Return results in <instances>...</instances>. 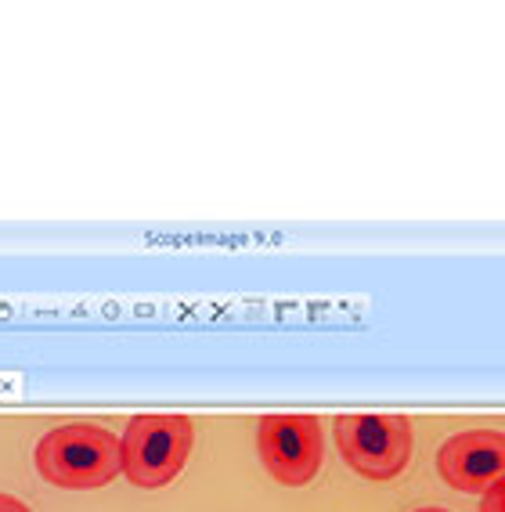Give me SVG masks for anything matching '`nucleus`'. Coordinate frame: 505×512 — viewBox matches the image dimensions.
Here are the masks:
<instances>
[{
	"label": "nucleus",
	"instance_id": "423d86ee",
	"mask_svg": "<svg viewBox=\"0 0 505 512\" xmlns=\"http://www.w3.org/2000/svg\"><path fill=\"white\" fill-rule=\"evenodd\" d=\"M480 512H505V476H502V480H495V484L484 491Z\"/></svg>",
	"mask_w": 505,
	"mask_h": 512
},
{
	"label": "nucleus",
	"instance_id": "0eeeda50",
	"mask_svg": "<svg viewBox=\"0 0 505 512\" xmlns=\"http://www.w3.org/2000/svg\"><path fill=\"white\" fill-rule=\"evenodd\" d=\"M0 512H29V505L22 498H11V494H0Z\"/></svg>",
	"mask_w": 505,
	"mask_h": 512
},
{
	"label": "nucleus",
	"instance_id": "20e7f679",
	"mask_svg": "<svg viewBox=\"0 0 505 512\" xmlns=\"http://www.w3.org/2000/svg\"><path fill=\"white\" fill-rule=\"evenodd\" d=\"M257 451L278 484H311L322 469V426L314 415H264L257 422Z\"/></svg>",
	"mask_w": 505,
	"mask_h": 512
},
{
	"label": "nucleus",
	"instance_id": "f257e3e1",
	"mask_svg": "<svg viewBox=\"0 0 505 512\" xmlns=\"http://www.w3.org/2000/svg\"><path fill=\"white\" fill-rule=\"evenodd\" d=\"M37 469L47 484L69 487V491H94L123 473V444L101 426L69 422L40 437Z\"/></svg>",
	"mask_w": 505,
	"mask_h": 512
},
{
	"label": "nucleus",
	"instance_id": "6e6552de",
	"mask_svg": "<svg viewBox=\"0 0 505 512\" xmlns=\"http://www.w3.org/2000/svg\"><path fill=\"white\" fill-rule=\"evenodd\" d=\"M415 512H444V509H415Z\"/></svg>",
	"mask_w": 505,
	"mask_h": 512
},
{
	"label": "nucleus",
	"instance_id": "f03ea898",
	"mask_svg": "<svg viewBox=\"0 0 505 512\" xmlns=\"http://www.w3.org/2000/svg\"><path fill=\"white\" fill-rule=\"evenodd\" d=\"M192 440L195 426L188 415H138L120 437L123 473L134 487H166L192 455Z\"/></svg>",
	"mask_w": 505,
	"mask_h": 512
},
{
	"label": "nucleus",
	"instance_id": "39448f33",
	"mask_svg": "<svg viewBox=\"0 0 505 512\" xmlns=\"http://www.w3.org/2000/svg\"><path fill=\"white\" fill-rule=\"evenodd\" d=\"M437 473L448 487L462 494H484L505 476V433L466 430L455 433L437 451Z\"/></svg>",
	"mask_w": 505,
	"mask_h": 512
},
{
	"label": "nucleus",
	"instance_id": "7ed1b4c3",
	"mask_svg": "<svg viewBox=\"0 0 505 512\" xmlns=\"http://www.w3.org/2000/svg\"><path fill=\"white\" fill-rule=\"evenodd\" d=\"M336 444L350 469L365 480H397L412 458V422L404 415H340Z\"/></svg>",
	"mask_w": 505,
	"mask_h": 512
}]
</instances>
